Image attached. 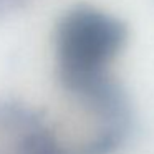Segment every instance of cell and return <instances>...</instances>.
Masks as SVG:
<instances>
[{
    "label": "cell",
    "instance_id": "cell-1",
    "mask_svg": "<svg viewBox=\"0 0 154 154\" xmlns=\"http://www.w3.org/2000/svg\"><path fill=\"white\" fill-rule=\"evenodd\" d=\"M121 40V25L104 15L76 12L68 17L60 42L66 80L78 90L104 98L108 90L101 65L118 50Z\"/></svg>",
    "mask_w": 154,
    "mask_h": 154
}]
</instances>
